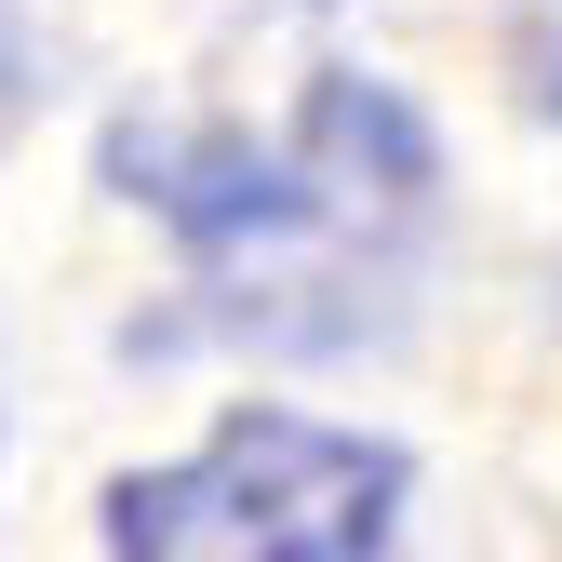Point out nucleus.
Segmentation results:
<instances>
[{
    "mask_svg": "<svg viewBox=\"0 0 562 562\" xmlns=\"http://www.w3.org/2000/svg\"><path fill=\"white\" fill-rule=\"evenodd\" d=\"M415 456L335 415L241 402L161 469L108 482V562H389Z\"/></svg>",
    "mask_w": 562,
    "mask_h": 562,
    "instance_id": "2",
    "label": "nucleus"
},
{
    "mask_svg": "<svg viewBox=\"0 0 562 562\" xmlns=\"http://www.w3.org/2000/svg\"><path fill=\"white\" fill-rule=\"evenodd\" d=\"M108 175L188 241L201 308L255 348L362 335L429 215V134L362 67H308V94L268 121H148Z\"/></svg>",
    "mask_w": 562,
    "mask_h": 562,
    "instance_id": "1",
    "label": "nucleus"
},
{
    "mask_svg": "<svg viewBox=\"0 0 562 562\" xmlns=\"http://www.w3.org/2000/svg\"><path fill=\"white\" fill-rule=\"evenodd\" d=\"M509 54H522V94L562 108V0H509Z\"/></svg>",
    "mask_w": 562,
    "mask_h": 562,
    "instance_id": "3",
    "label": "nucleus"
}]
</instances>
